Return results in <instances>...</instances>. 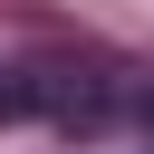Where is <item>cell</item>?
Segmentation results:
<instances>
[{"instance_id": "6da1fadb", "label": "cell", "mask_w": 154, "mask_h": 154, "mask_svg": "<svg viewBox=\"0 0 154 154\" xmlns=\"http://www.w3.org/2000/svg\"><path fill=\"white\" fill-rule=\"evenodd\" d=\"M144 125H154V106H144Z\"/></svg>"}]
</instances>
